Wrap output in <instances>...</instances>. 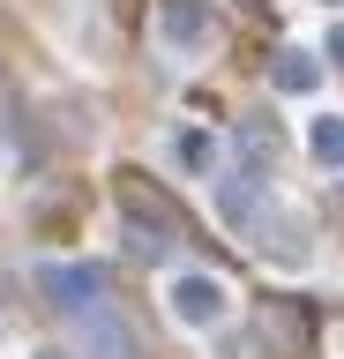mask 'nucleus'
<instances>
[{
    "mask_svg": "<svg viewBox=\"0 0 344 359\" xmlns=\"http://www.w3.org/2000/svg\"><path fill=\"white\" fill-rule=\"evenodd\" d=\"M46 359H60V352H46Z\"/></svg>",
    "mask_w": 344,
    "mask_h": 359,
    "instance_id": "9",
    "label": "nucleus"
},
{
    "mask_svg": "<svg viewBox=\"0 0 344 359\" xmlns=\"http://www.w3.org/2000/svg\"><path fill=\"white\" fill-rule=\"evenodd\" d=\"M120 210L135 217V232H128V240H135V255H165V240H187L180 202H165L150 172H120Z\"/></svg>",
    "mask_w": 344,
    "mask_h": 359,
    "instance_id": "1",
    "label": "nucleus"
},
{
    "mask_svg": "<svg viewBox=\"0 0 344 359\" xmlns=\"http://www.w3.org/2000/svg\"><path fill=\"white\" fill-rule=\"evenodd\" d=\"M315 157H337L344 165V120H322L315 128Z\"/></svg>",
    "mask_w": 344,
    "mask_h": 359,
    "instance_id": "8",
    "label": "nucleus"
},
{
    "mask_svg": "<svg viewBox=\"0 0 344 359\" xmlns=\"http://www.w3.org/2000/svg\"><path fill=\"white\" fill-rule=\"evenodd\" d=\"M315 83H322L315 53H284V60H277V90H315Z\"/></svg>",
    "mask_w": 344,
    "mask_h": 359,
    "instance_id": "7",
    "label": "nucleus"
},
{
    "mask_svg": "<svg viewBox=\"0 0 344 359\" xmlns=\"http://www.w3.org/2000/svg\"><path fill=\"white\" fill-rule=\"evenodd\" d=\"M202 38H209V15L195 0H172L165 8V45H202Z\"/></svg>",
    "mask_w": 344,
    "mask_h": 359,
    "instance_id": "6",
    "label": "nucleus"
},
{
    "mask_svg": "<svg viewBox=\"0 0 344 359\" xmlns=\"http://www.w3.org/2000/svg\"><path fill=\"white\" fill-rule=\"evenodd\" d=\"M75 344H83L90 359H142V352H135V330H128L120 314H105V307H97V314H83Z\"/></svg>",
    "mask_w": 344,
    "mask_h": 359,
    "instance_id": "4",
    "label": "nucleus"
},
{
    "mask_svg": "<svg viewBox=\"0 0 344 359\" xmlns=\"http://www.w3.org/2000/svg\"><path fill=\"white\" fill-rule=\"evenodd\" d=\"M217 210H225V224H254L262 217V180H225V187H217Z\"/></svg>",
    "mask_w": 344,
    "mask_h": 359,
    "instance_id": "5",
    "label": "nucleus"
},
{
    "mask_svg": "<svg viewBox=\"0 0 344 359\" xmlns=\"http://www.w3.org/2000/svg\"><path fill=\"white\" fill-rule=\"evenodd\" d=\"M38 285L53 292V307H68L75 322H83V314H97V292H105V277H97V269H60V262H46V269H38Z\"/></svg>",
    "mask_w": 344,
    "mask_h": 359,
    "instance_id": "3",
    "label": "nucleus"
},
{
    "mask_svg": "<svg viewBox=\"0 0 344 359\" xmlns=\"http://www.w3.org/2000/svg\"><path fill=\"white\" fill-rule=\"evenodd\" d=\"M172 314L187 330H217L225 322V285L217 277H172Z\"/></svg>",
    "mask_w": 344,
    "mask_h": 359,
    "instance_id": "2",
    "label": "nucleus"
}]
</instances>
